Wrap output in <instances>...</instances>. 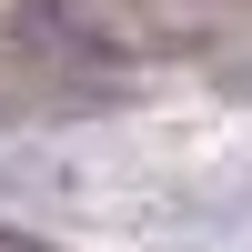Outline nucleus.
<instances>
[{
    "label": "nucleus",
    "mask_w": 252,
    "mask_h": 252,
    "mask_svg": "<svg viewBox=\"0 0 252 252\" xmlns=\"http://www.w3.org/2000/svg\"><path fill=\"white\" fill-rule=\"evenodd\" d=\"M0 252H51V242H31V232H0Z\"/></svg>",
    "instance_id": "nucleus-1"
}]
</instances>
